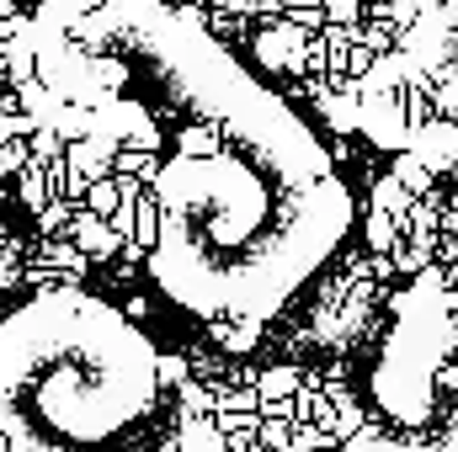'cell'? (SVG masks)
Returning <instances> with one entry per match:
<instances>
[{"instance_id": "5b68a950", "label": "cell", "mask_w": 458, "mask_h": 452, "mask_svg": "<svg viewBox=\"0 0 458 452\" xmlns=\"http://www.w3.org/2000/svg\"><path fill=\"white\" fill-rule=\"evenodd\" d=\"M326 452H346V448H342V442H336V448H326Z\"/></svg>"}, {"instance_id": "6da1fadb", "label": "cell", "mask_w": 458, "mask_h": 452, "mask_svg": "<svg viewBox=\"0 0 458 452\" xmlns=\"http://www.w3.org/2000/svg\"><path fill=\"white\" fill-rule=\"evenodd\" d=\"M38 70L123 122L117 176L139 181L123 255H144L176 309L267 325L342 245L352 197L326 144L165 0H54Z\"/></svg>"}, {"instance_id": "3957f363", "label": "cell", "mask_w": 458, "mask_h": 452, "mask_svg": "<svg viewBox=\"0 0 458 452\" xmlns=\"http://www.w3.org/2000/svg\"><path fill=\"white\" fill-rule=\"evenodd\" d=\"M299 383H304L299 367H267V372H256L261 399H288V394H299Z\"/></svg>"}, {"instance_id": "277c9868", "label": "cell", "mask_w": 458, "mask_h": 452, "mask_svg": "<svg viewBox=\"0 0 458 452\" xmlns=\"http://www.w3.org/2000/svg\"><path fill=\"white\" fill-rule=\"evenodd\" d=\"M288 437H293V426H283V421H267L261 415V431H256V442L272 452H288Z\"/></svg>"}, {"instance_id": "7a4b0ae2", "label": "cell", "mask_w": 458, "mask_h": 452, "mask_svg": "<svg viewBox=\"0 0 458 452\" xmlns=\"http://www.w3.org/2000/svg\"><path fill=\"white\" fill-rule=\"evenodd\" d=\"M187 415L149 336L81 288L0 325V452H176Z\"/></svg>"}]
</instances>
